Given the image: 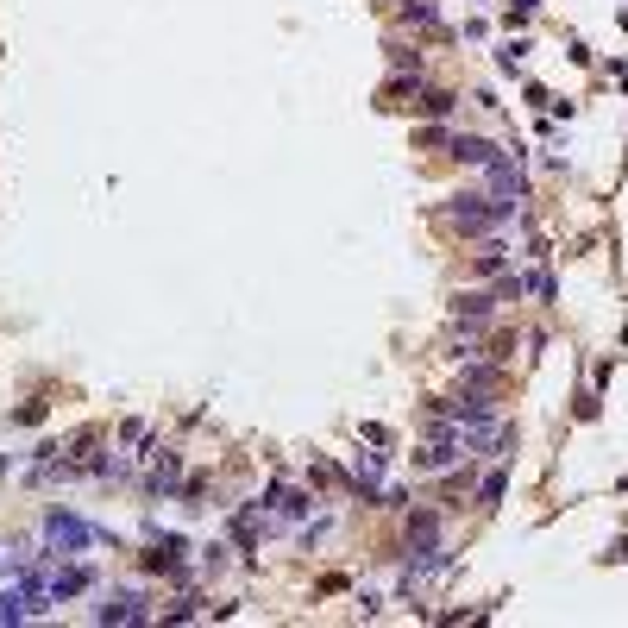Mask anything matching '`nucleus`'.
<instances>
[{
	"label": "nucleus",
	"mask_w": 628,
	"mask_h": 628,
	"mask_svg": "<svg viewBox=\"0 0 628 628\" xmlns=\"http://www.w3.org/2000/svg\"><path fill=\"white\" fill-rule=\"evenodd\" d=\"M389 70H396V76H421V51H408V44H389Z\"/></svg>",
	"instance_id": "obj_14"
},
{
	"label": "nucleus",
	"mask_w": 628,
	"mask_h": 628,
	"mask_svg": "<svg viewBox=\"0 0 628 628\" xmlns=\"http://www.w3.org/2000/svg\"><path fill=\"white\" fill-rule=\"evenodd\" d=\"M502 491H509V478H502V472H491V478L478 484V509H497V502H502Z\"/></svg>",
	"instance_id": "obj_15"
},
{
	"label": "nucleus",
	"mask_w": 628,
	"mask_h": 628,
	"mask_svg": "<svg viewBox=\"0 0 628 628\" xmlns=\"http://www.w3.org/2000/svg\"><path fill=\"white\" fill-rule=\"evenodd\" d=\"M446 220L459 227V233H491V227H502L509 214H502L491 195H453V208H446Z\"/></svg>",
	"instance_id": "obj_2"
},
{
	"label": "nucleus",
	"mask_w": 628,
	"mask_h": 628,
	"mask_svg": "<svg viewBox=\"0 0 628 628\" xmlns=\"http://www.w3.org/2000/svg\"><path fill=\"white\" fill-rule=\"evenodd\" d=\"M95 623H120V628H132V623H151V610H145V597H138V591H114L108 604H95Z\"/></svg>",
	"instance_id": "obj_4"
},
{
	"label": "nucleus",
	"mask_w": 628,
	"mask_h": 628,
	"mask_svg": "<svg viewBox=\"0 0 628 628\" xmlns=\"http://www.w3.org/2000/svg\"><path fill=\"white\" fill-rule=\"evenodd\" d=\"M270 509H277V521H302V515H308V497L277 484V491H270Z\"/></svg>",
	"instance_id": "obj_11"
},
{
	"label": "nucleus",
	"mask_w": 628,
	"mask_h": 628,
	"mask_svg": "<svg viewBox=\"0 0 628 628\" xmlns=\"http://www.w3.org/2000/svg\"><path fill=\"white\" fill-rule=\"evenodd\" d=\"M415 101H421V114H427V120H446V114L459 108V101H453L446 89H427V95H415Z\"/></svg>",
	"instance_id": "obj_13"
},
{
	"label": "nucleus",
	"mask_w": 628,
	"mask_h": 628,
	"mask_svg": "<svg viewBox=\"0 0 628 628\" xmlns=\"http://www.w3.org/2000/svg\"><path fill=\"white\" fill-rule=\"evenodd\" d=\"M183 553H189L183 534H157V540L145 547V566H151V572H170V578H189V572H183Z\"/></svg>",
	"instance_id": "obj_3"
},
{
	"label": "nucleus",
	"mask_w": 628,
	"mask_h": 628,
	"mask_svg": "<svg viewBox=\"0 0 628 628\" xmlns=\"http://www.w3.org/2000/svg\"><path fill=\"white\" fill-rule=\"evenodd\" d=\"M534 6H540V0H509V19H528Z\"/></svg>",
	"instance_id": "obj_21"
},
{
	"label": "nucleus",
	"mask_w": 628,
	"mask_h": 628,
	"mask_svg": "<svg viewBox=\"0 0 628 628\" xmlns=\"http://www.w3.org/2000/svg\"><path fill=\"white\" fill-rule=\"evenodd\" d=\"M95 540H108V528H95V521H82V515H70V509H51V515H44V553H51V559H82Z\"/></svg>",
	"instance_id": "obj_1"
},
{
	"label": "nucleus",
	"mask_w": 628,
	"mask_h": 628,
	"mask_svg": "<svg viewBox=\"0 0 628 628\" xmlns=\"http://www.w3.org/2000/svg\"><path fill=\"white\" fill-rule=\"evenodd\" d=\"M89 578H95V572L70 559V566H57V572H51V597H57V604H70V597H82V591H89Z\"/></svg>",
	"instance_id": "obj_7"
},
{
	"label": "nucleus",
	"mask_w": 628,
	"mask_h": 628,
	"mask_svg": "<svg viewBox=\"0 0 628 628\" xmlns=\"http://www.w3.org/2000/svg\"><path fill=\"white\" fill-rule=\"evenodd\" d=\"M0 623L6 628H19V623H32V604H25V591H19V578L0 591Z\"/></svg>",
	"instance_id": "obj_10"
},
{
	"label": "nucleus",
	"mask_w": 628,
	"mask_h": 628,
	"mask_svg": "<svg viewBox=\"0 0 628 628\" xmlns=\"http://www.w3.org/2000/svg\"><path fill=\"white\" fill-rule=\"evenodd\" d=\"M521 63H528V38H509L502 44V70H521Z\"/></svg>",
	"instance_id": "obj_18"
},
{
	"label": "nucleus",
	"mask_w": 628,
	"mask_h": 628,
	"mask_svg": "<svg viewBox=\"0 0 628 628\" xmlns=\"http://www.w3.org/2000/svg\"><path fill=\"white\" fill-rule=\"evenodd\" d=\"M227 566V547H202V572H220Z\"/></svg>",
	"instance_id": "obj_20"
},
{
	"label": "nucleus",
	"mask_w": 628,
	"mask_h": 628,
	"mask_svg": "<svg viewBox=\"0 0 628 628\" xmlns=\"http://www.w3.org/2000/svg\"><path fill=\"white\" fill-rule=\"evenodd\" d=\"M0 566H6V547H0Z\"/></svg>",
	"instance_id": "obj_22"
},
{
	"label": "nucleus",
	"mask_w": 628,
	"mask_h": 628,
	"mask_svg": "<svg viewBox=\"0 0 628 628\" xmlns=\"http://www.w3.org/2000/svg\"><path fill=\"white\" fill-rule=\"evenodd\" d=\"M258 528H264V502H246L239 515H233V540H239V553H258Z\"/></svg>",
	"instance_id": "obj_8"
},
{
	"label": "nucleus",
	"mask_w": 628,
	"mask_h": 628,
	"mask_svg": "<svg viewBox=\"0 0 628 628\" xmlns=\"http://www.w3.org/2000/svg\"><path fill=\"white\" fill-rule=\"evenodd\" d=\"M491 383H497V371H491V365L465 359V389H491Z\"/></svg>",
	"instance_id": "obj_17"
},
{
	"label": "nucleus",
	"mask_w": 628,
	"mask_h": 628,
	"mask_svg": "<svg viewBox=\"0 0 628 628\" xmlns=\"http://www.w3.org/2000/svg\"><path fill=\"white\" fill-rule=\"evenodd\" d=\"M521 289H528L534 302H553V277H547V270H528V277H521Z\"/></svg>",
	"instance_id": "obj_16"
},
{
	"label": "nucleus",
	"mask_w": 628,
	"mask_h": 628,
	"mask_svg": "<svg viewBox=\"0 0 628 628\" xmlns=\"http://www.w3.org/2000/svg\"><path fill=\"white\" fill-rule=\"evenodd\" d=\"M446 145H453V157H459V164H472V170H491V164H497V145H491V138L459 132V138H446Z\"/></svg>",
	"instance_id": "obj_6"
},
{
	"label": "nucleus",
	"mask_w": 628,
	"mask_h": 628,
	"mask_svg": "<svg viewBox=\"0 0 628 628\" xmlns=\"http://www.w3.org/2000/svg\"><path fill=\"white\" fill-rule=\"evenodd\" d=\"M440 540V509H415L408 515V547H434Z\"/></svg>",
	"instance_id": "obj_9"
},
{
	"label": "nucleus",
	"mask_w": 628,
	"mask_h": 628,
	"mask_svg": "<svg viewBox=\"0 0 628 628\" xmlns=\"http://www.w3.org/2000/svg\"><path fill=\"white\" fill-rule=\"evenodd\" d=\"M502 264H509V246H502V239H484V246H478V270H484V277H502Z\"/></svg>",
	"instance_id": "obj_12"
},
{
	"label": "nucleus",
	"mask_w": 628,
	"mask_h": 628,
	"mask_svg": "<svg viewBox=\"0 0 628 628\" xmlns=\"http://www.w3.org/2000/svg\"><path fill=\"white\" fill-rule=\"evenodd\" d=\"M491 314H497V295H491V289H465V295L453 302V321H459V327H472V333H478V327H491Z\"/></svg>",
	"instance_id": "obj_5"
},
{
	"label": "nucleus",
	"mask_w": 628,
	"mask_h": 628,
	"mask_svg": "<svg viewBox=\"0 0 628 628\" xmlns=\"http://www.w3.org/2000/svg\"><path fill=\"white\" fill-rule=\"evenodd\" d=\"M189 616H202V604H195V597H176V604L164 610V623H189Z\"/></svg>",
	"instance_id": "obj_19"
}]
</instances>
